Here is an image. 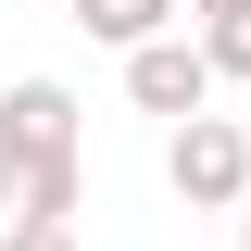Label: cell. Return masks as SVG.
I'll return each instance as SVG.
<instances>
[{"label":"cell","instance_id":"1","mask_svg":"<svg viewBox=\"0 0 251 251\" xmlns=\"http://www.w3.org/2000/svg\"><path fill=\"white\" fill-rule=\"evenodd\" d=\"M163 188H176L188 214H239L251 201V126L239 113H188L163 138Z\"/></svg>","mask_w":251,"mask_h":251},{"label":"cell","instance_id":"2","mask_svg":"<svg viewBox=\"0 0 251 251\" xmlns=\"http://www.w3.org/2000/svg\"><path fill=\"white\" fill-rule=\"evenodd\" d=\"M75 88L63 75H13L0 88V163H75Z\"/></svg>","mask_w":251,"mask_h":251},{"label":"cell","instance_id":"3","mask_svg":"<svg viewBox=\"0 0 251 251\" xmlns=\"http://www.w3.org/2000/svg\"><path fill=\"white\" fill-rule=\"evenodd\" d=\"M126 100L163 113V126H188V113H214V75H201L188 38H151V50H126Z\"/></svg>","mask_w":251,"mask_h":251},{"label":"cell","instance_id":"4","mask_svg":"<svg viewBox=\"0 0 251 251\" xmlns=\"http://www.w3.org/2000/svg\"><path fill=\"white\" fill-rule=\"evenodd\" d=\"M0 214L13 226H75L88 214V151L75 163H0Z\"/></svg>","mask_w":251,"mask_h":251},{"label":"cell","instance_id":"5","mask_svg":"<svg viewBox=\"0 0 251 251\" xmlns=\"http://www.w3.org/2000/svg\"><path fill=\"white\" fill-rule=\"evenodd\" d=\"M75 25L113 50H151V38H176V0H75Z\"/></svg>","mask_w":251,"mask_h":251},{"label":"cell","instance_id":"6","mask_svg":"<svg viewBox=\"0 0 251 251\" xmlns=\"http://www.w3.org/2000/svg\"><path fill=\"white\" fill-rule=\"evenodd\" d=\"M188 50H201V75H214V88H226V75H251V0H239V13H201V38H188Z\"/></svg>","mask_w":251,"mask_h":251},{"label":"cell","instance_id":"7","mask_svg":"<svg viewBox=\"0 0 251 251\" xmlns=\"http://www.w3.org/2000/svg\"><path fill=\"white\" fill-rule=\"evenodd\" d=\"M0 251H75V226H13Z\"/></svg>","mask_w":251,"mask_h":251},{"label":"cell","instance_id":"8","mask_svg":"<svg viewBox=\"0 0 251 251\" xmlns=\"http://www.w3.org/2000/svg\"><path fill=\"white\" fill-rule=\"evenodd\" d=\"M188 13H239V0H188Z\"/></svg>","mask_w":251,"mask_h":251},{"label":"cell","instance_id":"9","mask_svg":"<svg viewBox=\"0 0 251 251\" xmlns=\"http://www.w3.org/2000/svg\"><path fill=\"white\" fill-rule=\"evenodd\" d=\"M239 251H251V201H239Z\"/></svg>","mask_w":251,"mask_h":251}]
</instances>
